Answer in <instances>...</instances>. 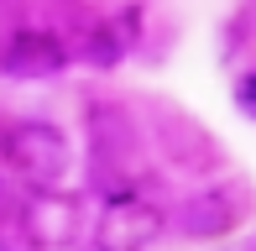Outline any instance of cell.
<instances>
[{
  "label": "cell",
  "instance_id": "cell-1",
  "mask_svg": "<svg viewBox=\"0 0 256 251\" xmlns=\"http://www.w3.org/2000/svg\"><path fill=\"white\" fill-rule=\"evenodd\" d=\"M0 157L32 194L63 188L68 173H74V146H68V136L52 120H16L0 136Z\"/></svg>",
  "mask_w": 256,
  "mask_h": 251
},
{
  "label": "cell",
  "instance_id": "cell-2",
  "mask_svg": "<svg viewBox=\"0 0 256 251\" xmlns=\"http://www.w3.org/2000/svg\"><path fill=\"white\" fill-rule=\"evenodd\" d=\"M168 236V214L142 194H110L94 220V251H152Z\"/></svg>",
  "mask_w": 256,
  "mask_h": 251
},
{
  "label": "cell",
  "instance_id": "cell-3",
  "mask_svg": "<svg viewBox=\"0 0 256 251\" xmlns=\"http://www.w3.org/2000/svg\"><path fill=\"white\" fill-rule=\"evenodd\" d=\"M251 214V188L236 184V178H225V184H209L199 194H188V199L178 204V214H172V225H178V236H188V241H220V236H230L236 225H246Z\"/></svg>",
  "mask_w": 256,
  "mask_h": 251
},
{
  "label": "cell",
  "instance_id": "cell-4",
  "mask_svg": "<svg viewBox=\"0 0 256 251\" xmlns=\"http://www.w3.org/2000/svg\"><path fill=\"white\" fill-rule=\"evenodd\" d=\"M152 146L172 173H214L220 168V142L194 116L168 110V105H157V116H152Z\"/></svg>",
  "mask_w": 256,
  "mask_h": 251
},
{
  "label": "cell",
  "instance_id": "cell-5",
  "mask_svg": "<svg viewBox=\"0 0 256 251\" xmlns=\"http://www.w3.org/2000/svg\"><path fill=\"white\" fill-rule=\"evenodd\" d=\"M16 220H21V230H26V241L37 251H68L84 236V199L63 194V188H48V194H32Z\"/></svg>",
  "mask_w": 256,
  "mask_h": 251
},
{
  "label": "cell",
  "instance_id": "cell-6",
  "mask_svg": "<svg viewBox=\"0 0 256 251\" xmlns=\"http://www.w3.org/2000/svg\"><path fill=\"white\" fill-rule=\"evenodd\" d=\"M84 126H89V162H94V168H110L115 178H131L136 152H142L136 120L126 116L120 105H89L84 110Z\"/></svg>",
  "mask_w": 256,
  "mask_h": 251
},
{
  "label": "cell",
  "instance_id": "cell-7",
  "mask_svg": "<svg viewBox=\"0 0 256 251\" xmlns=\"http://www.w3.org/2000/svg\"><path fill=\"white\" fill-rule=\"evenodd\" d=\"M68 42L48 26H16L0 48V74L6 78H52L68 68Z\"/></svg>",
  "mask_w": 256,
  "mask_h": 251
},
{
  "label": "cell",
  "instance_id": "cell-8",
  "mask_svg": "<svg viewBox=\"0 0 256 251\" xmlns=\"http://www.w3.org/2000/svg\"><path fill=\"white\" fill-rule=\"evenodd\" d=\"M136 37H142V6H120V10H110L104 21L89 26L84 52H78V58H84L89 68H115V63L131 58Z\"/></svg>",
  "mask_w": 256,
  "mask_h": 251
},
{
  "label": "cell",
  "instance_id": "cell-9",
  "mask_svg": "<svg viewBox=\"0 0 256 251\" xmlns=\"http://www.w3.org/2000/svg\"><path fill=\"white\" fill-rule=\"evenodd\" d=\"M236 110H240L246 120H256V68L236 78Z\"/></svg>",
  "mask_w": 256,
  "mask_h": 251
},
{
  "label": "cell",
  "instance_id": "cell-10",
  "mask_svg": "<svg viewBox=\"0 0 256 251\" xmlns=\"http://www.w3.org/2000/svg\"><path fill=\"white\" fill-rule=\"evenodd\" d=\"M0 251H37V246L26 241V230H21V220H10L6 230H0Z\"/></svg>",
  "mask_w": 256,
  "mask_h": 251
}]
</instances>
